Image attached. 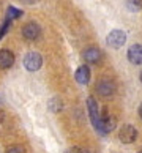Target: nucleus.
Masks as SVG:
<instances>
[{
    "mask_svg": "<svg viewBox=\"0 0 142 153\" xmlns=\"http://www.w3.org/2000/svg\"><path fill=\"white\" fill-rule=\"evenodd\" d=\"M136 137H138V131L133 125H123L118 131V139L123 144H131L136 140Z\"/></svg>",
    "mask_w": 142,
    "mask_h": 153,
    "instance_id": "obj_3",
    "label": "nucleus"
},
{
    "mask_svg": "<svg viewBox=\"0 0 142 153\" xmlns=\"http://www.w3.org/2000/svg\"><path fill=\"white\" fill-rule=\"evenodd\" d=\"M128 60L133 65H142V44H133L128 49Z\"/></svg>",
    "mask_w": 142,
    "mask_h": 153,
    "instance_id": "obj_7",
    "label": "nucleus"
},
{
    "mask_svg": "<svg viewBox=\"0 0 142 153\" xmlns=\"http://www.w3.org/2000/svg\"><path fill=\"white\" fill-rule=\"evenodd\" d=\"M96 90H98V93L101 96H111L114 95V92H115V85L111 82V81H107V79H104V81H101L98 82V85H96Z\"/></svg>",
    "mask_w": 142,
    "mask_h": 153,
    "instance_id": "obj_10",
    "label": "nucleus"
},
{
    "mask_svg": "<svg viewBox=\"0 0 142 153\" xmlns=\"http://www.w3.org/2000/svg\"><path fill=\"white\" fill-rule=\"evenodd\" d=\"M49 109L52 111V112H59V111L62 109V101L57 100V98H54V100L49 103Z\"/></svg>",
    "mask_w": 142,
    "mask_h": 153,
    "instance_id": "obj_14",
    "label": "nucleus"
},
{
    "mask_svg": "<svg viewBox=\"0 0 142 153\" xmlns=\"http://www.w3.org/2000/svg\"><path fill=\"white\" fill-rule=\"evenodd\" d=\"M82 153H92V152H88V150H82Z\"/></svg>",
    "mask_w": 142,
    "mask_h": 153,
    "instance_id": "obj_21",
    "label": "nucleus"
},
{
    "mask_svg": "<svg viewBox=\"0 0 142 153\" xmlns=\"http://www.w3.org/2000/svg\"><path fill=\"white\" fill-rule=\"evenodd\" d=\"M82 55H84V60L87 63H98L101 60V51L98 48H87Z\"/></svg>",
    "mask_w": 142,
    "mask_h": 153,
    "instance_id": "obj_9",
    "label": "nucleus"
},
{
    "mask_svg": "<svg viewBox=\"0 0 142 153\" xmlns=\"http://www.w3.org/2000/svg\"><path fill=\"white\" fill-rule=\"evenodd\" d=\"M139 153H142V149H141V152H139Z\"/></svg>",
    "mask_w": 142,
    "mask_h": 153,
    "instance_id": "obj_23",
    "label": "nucleus"
},
{
    "mask_svg": "<svg viewBox=\"0 0 142 153\" xmlns=\"http://www.w3.org/2000/svg\"><path fill=\"white\" fill-rule=\"evenodd\" d=\"M139 115H141V118H142V104H141V107H139Z\"/></svg>",
    "mask_w": 142,
    "mask_h": 153,
    "instance_id": "obj_20",
    "label": "nucleus"
},
{
    "mask_svg": "<svg viewBox=\"0 0 142 153\" xmlns=\"http://www.w3.org/2000/svg\"><path fill=\"white\" fill-rule=\"evenodd\" d=\"M65 153H82V150L77 149V147H73V149H68Z\"/></svg>",
    "mask_w": 142,
    "mask_h": 153,
    "instance_id": "obj_17",
    "label": "nucleus"
},
{
    "mask_svg": "<svg viewBox=\"0 0 142 153\" xmlns=\"http://www.w3.org/2000/svg\"><path fill=\"white\" fill-rule=\"evenodd\" d=\"M43 65V57L38 52H28L24 57V66L28 71H38Z\"/></svg>",
    "mask_w": 142,
    "mask_h": 153,
    "instance_id": "obj_2",
    "label": "nucleus"
},
{
    "mask_svg": "<svg viewBox=\"0 0 142 153\" xmlns=\"http://www.w3.org/2000/svg\"><path fill=\"white\" fill-rule=\"evenodd\" d=\"M10 27H11V21L7 18V21H5L3 24H2V27H0V39H2L5 35H7V32L10 30Z\"/></svg>",
    "mask_w": 142,
    "mask_h": 153,
    "instance_id": "obj_15",
    "label": "nucleus"
},
{
    "mask_svg": "<svg viewBox=\"0 0 142 153\" xmlns=\"http://www.w3.org/2000/svg\"><path fill=\"white\" fill-rule=\"evenodd\" d=\"M25 3H33V2H36V0H24Z\"/></svg>",
    "mask_w": 142,
    "mask_h": 153,
    "instance_id": "obj_19",
    "label": "nucleus"
},
{
    "mask_svg": "<svg viewBox=\"0 0 142 153\" xmlns=\"http://www.w3.org/2000/svg\"><path fill=\"white\" fill-rule=\"evenodd\" d=\"M5 120V112L3 111H0V123H2Z\"/></svg>",
    "mask_w": 142,
    "mask_h": 153,
    "instance_id": "obj_18",
    "label": "nucleus"
},
{
    "mask_svg": "<svg viewBox=\"0 0 142 153\" xmlns=\"http://www.w3.org/2000/svg\"><path fill=\"white\" fill-rule=\"evenodd\" d=\"M87 109H88V114H90V120H92L93 126L98 129L100 126V120H101V114H100V107H98V103L95 101L93 96H90L87 100Z\"/></svg>",
    "mask_w": 142,
    "mask_h": 153,
    "instance_id": "obj_5",
    "label": "nucleus"
},
{
    "mask_svg": "<svg viewBox=\"0 0 142 153\" xmlns=\"http://www.w3.org/2000/svg\"><path fill=\"white\" fill-rule=\"evenodd\" d=\"M14 63V54L8 49H0V70H8Z\"/></svg>",
    "mask_w": 142,
    "mask_h": 153,
    "instance_id": "obj_8",
    "label": "nucleus"
},
{
    "mask_svg": "<svg viewBox=\"0 0 142 153\" xmlns=\"http://www.w3.org/2000/svg\"><path fill=\"white\" fill-rule=\"evenodd\" d=\"M139 77H141V82H142V71H141V74H139Z\"/></svg>",
    "mask_w": 142,
    "mask_h": 153,
    "instance_id": "obj_22",
    "label": "nucleus"
},
{
    "mask_svg": "<svg viewBox=\"0 0 142 153\" xmlns=\"http://www.w3.org/2000/svg\"><path fill=\"white\" fill-rule=\"evenodd\" d=\"M7 153H25V150L22 149L21 145H13V147H10V149L7 150Z\"/></svg>",
    "mask_w": 142,
    "mask_h": 153,
    "instance_id": "obj_16",
    "label": "nucleus"
},
{
    "mask_svg": "<svg viewBox=\"0 0 142 153\" xmlns=\"http://www.w3.org/2000/svg\"><path fill=\"white\" fill-rule=\"evenodd\" d=\"M115 123L117 120L111 115H107L106 112L104 114H101V120H100V126H98V131H101L103 134H107L111 133L114 128H115Z\"/></svg>",
    "mask_w": 142,
    "mask_h": 153,
    "instance_id": "obj_6",
    "label": "nucleus"
},
{
    "mask_svg": "<svg viewBox=\"0 0 142 153\" xmlns=\"http://www.w3.org/2000/svg\"><path fill=\"white\" fill-rule=\"evenodd\" d=\"M126 5L131 11H139L142 8V0H128Z\"/></svg>",
    "mask_w": 142,
    "mask_h": 153,
    "instance_id": "obj_13",
    "label": "nucleus"
},
{
    "mask_svg": "<svg viewBox=\"0 0 142 153\" xmlns=\"http://www.w3.org/2000/svg\"><path fill=\"white\" fill-rule=\"evenodd\" d=\"M74 77H76V81L79 84H82V85L88 84V81H90V70H88V66H85V65L79 66L77 70H76Z\"/></svg>",
    "mask_w": 142,
    "mask_h": 153,
    "instance_id": "obj_11",
    "label": "nucleus"
},
{
    "mask_svg": "<svg viewBox=\"0 0 142 153\" xmlns=\"http://www.w3.org/2000/svg\"><path fill=\"white\" fill-rule=\"evenodd\" d=\"M22 36L28 41H35L41 36V29L36 22H27V24L22 27Z\"/></svg>",
    "mask_w": 142,
    "mask_h": 153,
    "instance_id": "obj_4",
    "label": "nucleus"
},
{
    "mask_svg": "<svg viewBox=\"0 0 142 153\" xmlns=\"http://www.w3.org/2000/svg\"><path fill=\"white\" fill-rule=\"evenodd\" d=\"M106 41H107V44H109L111 48L120 49L125 44V41H126V33L122 32V30H112L109 35H107Z\"/></svg>",
    "mask_w": 142,
    "mask_h": 153,
    "instance_id": "obj_1",
    "label": "nucleus"
},
{
    "mask_svg": "<svg viewBox=\"0 0 142 153\" xmlns=\"http://www.w3.org/2000/svg\"><path fill=\"white\" fill-rule=\"evenodd\" d=\"M21 16H22V11L18 10V8H14V7H10V8L7 10V18H8L10 21L18 19V18H21Z\"/></svg>",
    "mask_w": 142,
    "mask_h": 153,
    "instance_id": "obj_12",
    "label": "nucleus"
}]
</instances>
